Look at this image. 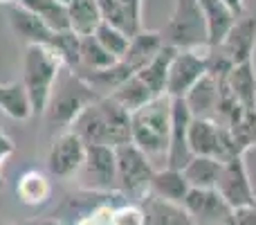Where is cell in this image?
I'll return each mask as SVG.
<instances>
[{"label": "cell", "instance_id": "cell-1", "mask_svg": "<svg viewBox=\"0 0 256 225\" xmlns=\"http://www.w3.org/2000/svg\"><path fill=\"white\" fill-rule=\"evenodd\" d=\"M171 106L173 99L168 95L150 99L146 106L130 115V140L146 158L153 162L155 158H166L168 133H171Z\"/></svg>", "mask_w": 256, "mask_h": 225}, {"label": "cell", "instance_id": "cell-2", "mask_svg": "<svg viewBox=\"0 0 256 225\" xmlns=\"http://www.w3.org/2000/svg\"><path fill=\"white\" fill-rule=\"evenodd\" d=\"M63 70V61L48 45H27L22 54V88L27 93L32 115H43L52 95L54 81Z\"/></svg>", "mask_w": 256, "mask_h": 225}, {"label": "cell", "instance_id": "cell-3", "mask_svg": "<svg viewBox=\"0 0 256 225\" xmlns=\"http://www.w3.org/2000/svg\"><path fill=\"white\" fill-rule=\"evenodd\" d=\"M97 99L99 97L90 90V86L74 70L63 68L58 72L56 81H54L48 108L43 113L45 124L50 128H66L68 131L72 126V122Z\"/></svg>", "mask_w": 256, "mask_h": 225}, {"label": "cell", "instance_id": "cell-4", "mask_svg": "<svg viewBox=\"0 0 256 225\" xmlns=\"http://www.w3.org/2000/svg\"><path fill=\"white\" fill-rule=\"evenodd\" d=\"M162 43L173 50H198L209 45V30L198 0H176L173 14L160 30Z\"/></svg>", "mask_w": 256, "mask_h": 225}, {"label": "cell", "instance_id": "cell-5", "mask_svg": "<svg viewBox=\"0 0 256 225\" xmlns=\"http://www.w3.org/2000/svg\"><path fill=\"white\" fill-rule=\"evenodd\" d=\"M117 158V191L130 198H146L153 180V162L132 142L115 146Z\"/></svg>", "mask_w": 256, "mask_h": 225}, {"label": "cell", "instance_id": "cell-6", "mask_svg": "<svg viewBox=\"0 0 256 225\" xmlns=\"http://www.w3.org/2000/svg\"><path fill=\"white\" fill-rule=\"evenodd\" d=\"M84 191L108 194L117 191V158L112 146H86V158L74 178Z\"/></svg>", "mask_w": 256, "mask_h": 225}, {"label": "cell", "instance_id": "cell-7", "mask_svg": "<svg viewBox=\"0 0 256 225\" xmlns=\"http://www.w3.org/2000/svg\"><path fill=\"white\" fill-rule=\"evenodd\" d=\"M216 191L232 209L256 207V187L250 178L245 155H236L222 162L218 173Z\"/></svg>", "mask_w": 256, "mask_h": 225}, {"label": "cell", "instance_id": "cell-8", "mask_svg": "<svg viewBox=\"0 0 256 225\" xmlns=\"http://www.w3.org/2000/svg\"><path fill=\"white\" fill-rule=\"evenodd\" d=\"M207 48L198 50H178L168 68L166 79V95L171 99H184L186 93L207 75Z\"/></svg>", "mask_w": 256, "mask_h": 225}, {"label": "cell", "instance_id": "cell-9", "mask_svg": "<svg viewBox=\"0 0 256 225\" xmlns=\"http://www.w3.org/2000/svg\"><path fill=\"white\" fill-rule=\"evenodd\" d=\"M84 158H86V144L72 131H63L50 144L45 164H48L50 176L58 178V180H72L79 173Z\"/></svg>", "mask_w": 256, "mask_h": 225}, {"label": "cell", "instance_id": "cell-10", "mask_svg": "<svg viewBox=\"0 0 256 225\" xmlns=\"http://www.w3.org/2000/svg\"><path fill=\"white\" fill-rule=\"evenodd\" d=\"M182 209L194 225H230L234 214L216 189H189Z\"/></svg>", "mask_w": 256, "mask_h": 225}, {"label": "cell", "instance_id": "cell-11", "mask_svg": "<svg viewBox=\"0 0 256 225\" xmlns=\"http://www.w3.org/2000/svg\"><path fill=\"white\" fill-rule=\"evenodd\" d=\"M191 119H194V115L186 108L184 99H173L171 133H168V149H166V158H164V167L182 171V169L189 164V160L194 158V153H191V149H189Z\"/></svg>", "mask_w": 256, "mask_h": 225}, {"label": "cell", "instance_id": "cell-12", "mask_svg": "<svg viewBox=\"0 0 256 225\" xmlns=\"http://www.w3.org/2000/svg\"><path fill=\"white\" fill-rule=\"evenodd\" d=\"M220 52L230 59L234 66L248 63L254 59L256 52V16H240L236 18V23L232 25V30L227 32V36L222 39Z\"/></svg>", "mask_w": 256, "mask_h": 225}, {"label": "cell", "instance_id": "cell-13", "mask_svg": "<svg viewBox=\"0 0 256 225\" xmlns=\"http://www.w3.org/2000/svg\"><path fill=\"white\" fill-rule=\"evenodd\" d=\"M7 18H9V27L18 39L27 45H50L52 43L54 32L40 21L36 14L27 12V9L18 7V5H7Z\"/></svg>", "mask_w": 256, "mask_h": 225}, {"label": "cell", "instance_id": "cell-14", "mask_svg": "<svg viewBox=\"0 0 256 225\" xmlns=\"http://www.w3.org/2000/svg\"><path fill=\"white\" fill-rule=\"evenodd\" d=\"M68 131L74 133L86 146H94V144L110 146L108 124H106V117H104L102 106H99V99L94 104H90V106L72 122V126L68 128Z\"/></svg>", "mask_w": 256, "mask_h": 225}, {"label": "cell", "instance_id": "cell-15", "mask_svg": "<svg viewBox=\"0 0 256 225\" xmlns=\"http://www.w3.org/2000/svg\"><path fill=\"white\" fill-rule=\"evenodd\" d=\"M189 189L191 187H189V182L184 180L182 171L162 167V169H155L153 180H150L148 196H153V198H158V200H164V203L180 205L182 207V203H184Z\"/></svg>", "mask_w": 256, "mask_h": 225}, {"label": "cell", "instance_id": "cell-16", "mask_svg": "<svg viewBox=\"0 0 256 225\" xmlns=\"http://www.w3.org/2000/svg\"><path fill=\"white\" fill-rule=\"evenodd\" d=\"M218 97H220V81L204 75L194 88L186 93L184 104L194 117L200 119H216Z\"/></svg>", "mask_w": 256, "mask_h": 225}, {"label": "cell", "instance_id": "cell-17", "mask_svg": "<svg viewBox=\"0 0 256 225\" xmlns=\"http://www.w3.org/2000/svg\"><path fill=\"white\" fill-rule=\"evenodd\" d=\"M225 86L230 88V93L234 95V99L238 102V106L245 113H256V70L254 61L240 63L234 66L232 72L227 75Z\"/></svg>", "mask_w": 256, "mask_h": 225}, {"label": "cell", "instance_id": "cell-18", "mask_svg": "<svg viewBox=\"0 0 256 225\" xmlns=\"http://www.w3.org/2000/svg\"><path fill=\"white\" fill-rule=\"evenodd\" d=\"M162 48H164V43H162V36H160V32L142 30V32H137V34L130 39L128 52L124 54L122 63L130 68L132 75H137L142 68L148 66V63L153 61L155 54H158Z\"/></svg>", "mask_w": 256, "mask_h": 225}, {"label": "cell", "instance_id": "cell-19", "mask_svg": "<svg viewBox=\"0 0 256 225\" xmlns=\"http://www.w3.org/2000/svg\"><path fill=\"white\" fill-rule=\"evenodd\" d=\"M68 23L76 36H92L104 23V14L94 0H70L68 3Z\"/></svg>", "mask_w": 256, "mask_h": 225}, {"label": "cell", "instance_id": "cell-20", "mask_svg": "<svg viewBox=\"0 0 256 225\" xmlns=\"http://www.w3.org/2000/svg\"><path fill=\"white\" fill-rule=\"evenodd\" d=\"M16 196L22 205H27V207L45 205L50 198H52V180H50L43 171H36V169L25 171L20 178H18Z\"/></svg>", "mask_w": 256, "mask_h": 225}, {"label": "cell", "instance_id": "cell-21", "mask_svg": "<svg viewBox=\"0 0 256 225\" xmlns=\"http://www.w3.org/2000/svg\"><path fill=\"white\" fill-rule=\"evenodd\" d=\"M198 3H200V7H202L204 21H207L209 45H220L238 16H236L227 5H222L220 0H198Z\"/></svg>", "mask_w": 256, "mask_h": 225}, {"label": "cell", "instance_id": "cell-22", "mask_svg": "<svg viewBox=\"0 0 256 225\" xmlns=\"http://www.w3.org/2000/svg\"><path fill=\"white\" fill-rule=\"evenodd\" d=\"M176 52H178V50L164 45V48L160 50L158 54H155L153 61L137 72V77L144 81L146 88H148L150 93L155 95V97H162V95H166L168 68H171V61H173V57H176Z\"/></svg>", "mask_w": 256, "mask_h": 225}, {"label": "cell", "instance_id": "cell-23", "mask_svg": "<svg viewBox=\"0 0 256 225\" xmlns=\"http://www.w3.org/2000/svg\"><path fill=\"white\" fill-rule=\"evenodd\" d=\"M220 167H222V162L216 158L194 155L189 160V164L182 169V176L189 182L191 189H216Z\"/></svg>", "mask_w": 256, "mask_h": 225}, {"label": "cell", "instance_id": "cell-24", "mask_svg": "<svg viewBox=\"0 0 256 225\" xmlns=\"http://www.w3.org/2000/svg\"><path fill=\"white\" fill-rule=\"evenodd\" d=\"M99 106L104 111V117H106L108 124V135H110V146H122L128 144L130 140V113H126L115 99L110 97H102L99 99Z\"/></svg>", "mask_w": 256, "mask_h": 225}, {"label": "cell", "instance_id": "cell-25", "mask_svg": "<svg viewBox=\"0 0 256 225\" xmlns=\"http://www.w3.org/2000/svg\"><path fill=\"white\" fill-rule=\"evenodd\" d=\"M14 5L36 14L52 32H66L70 30L68 23V9L56 0H14Z\"/></svg>", "mask_w": 256, "mask_h": 225}, {"label": "cell", "instance_id": "cell-26", "mask_svg": "<svg viewBox=\"0 0 256 225\" xmlns=\"http://www.w3.org/2000/svg\"><path fill=\"white\" fill-rule=\"evenodd\" d=\"M144 212H146V225H194L189 214L180 205H171L158 200L153 196L144 198Z\"/></svg>", "mask_w": 256, "mask_h": 225}, {"label": "cell", "instance_id": "cell-27", "mask_svg": "<svg viewBox=\"0 0 256 225\" xmlns=\"http://www.w3.org/2000/svg\"><path fill=\"white\" fill-rule=\"evenodd\" d=\"M110 99H115L126 113L132 115L135 111H140L142 106H146L150 99H155V95L146 88V84L140 79V77L132 75L130 79H126L124 84L110 95Z\"/></svg>", "mask_w": 256, "mask_h": 225}, {"label": "cell", "instance_id": "cell-28", "mask_svg": "<svg viewBox=\"0 0 256 225\" xmlns=\"http://www.w3.org/2000/svg\"><path fill=\"white\" fill-rule=\"evenodd\" d=\"M0 111L18 122H25L27 117H32L30 99H27V93L20 81L0 84Z\"/></svg>", "mask_w": 256, "mask_h": 225}, {"label": "cell", "instance_id": "cell-29", "mask_svg": "<svg viewBox=\"0 0 256 225\" xmlns=\"http://www.w3.org/2000/svg\"><path fill=\"white\" fill-rule=\"evenodd\" d=\"M115 63L117 59L112 54H108L94 36H84L81 39V59H79V68L74 72H97L112 68Z\"/></svg>", "mask_w": 256, "mask_h": 225}, {"label": "cell", "instance_id": "cell-30", "mask_svg": "<svg viewBox=\"0 0 256 225\" xmlns=\"http://www.w3.org/2000/svg\"><path fill=\"white\" fill-rule=\"evenodd\" d=\"M58 54V59L63 61V68L68 70H76L81 59V36H76L72 30L66 32H54L52 43L48 45Z\"/></svg>", "mask_w": 256, "mask_h": 225}, {"label": "cell", "instance_id": "cell-31", "mask_svg": "<svg viewBox=\"0 0 256 225\" xmlns=\"http://www.w3.org/2000/svg\"><path fill=\"white\" fill-rule=\"evenodd\" d=\"M92 36L99 41V45H102L108 54H112V57L117 59V61L124 59V54L128 52V45H130V39H132V36H128L126 32H122L120 27L110 25V23H106V21L97 27V32H94Z\"/></svg>", "mask_w": 256, "mask_h": 225}, {"label": "cell", "instance_id": "cell-32", "mask_svg": "<svg viewBox=\"0 0 256 225\" xmlns=\"http://www.w3.org/2000/svg\"><path fill=\"white\" fill-rule=\"evenodd\" d=\"M227 128H230L232 140L240 155H245L252 146H256V113H243L238 122H234Z\"/></svg>", "mask_w": 256, "mask_h": 225}, {"label": "cell", "instance_id": "cell-33", "mask_svg": "<svg viewBox=\"0 0 256 225\" xmlns=\"http://www.w3.org/2000/svg\"><path fill=\"white\" fill-rule=\"evenodd\" d=\"M112 225H146V212L140 205H122L115 207L112 214Z\"/></svg>", "mask_w": 256, "mask_h": 225}, {"label": "cell", "instance_id": "cell-34", "mask_svg": "<svg viewBox=\"0 0 256 225\" xmlns=\"http://www.w3.org/2000/svg\"><path fill=\"white\" fill-rule=\"evenodd\" d=\"M16 153V144H14V140L7 135L4 131H0V189L4 187V178H2V167L4 162H7L12 155Z\"/></svg>", "mask_w": 256, "mask_h": 225}, {"label": "cell", "instance_id": "cell-35", "mask_svg": "<svg viewBox=\"0 0 256 225\" xmlns=\"http://www.w3.org/2000/svg\"><path fill=\"white\" fill-rule=\"evenodd\" d=\"M230 225H256V207L234 209Z\"/></svg>", "mask_w": 256, "mask_h": 225}, {"label": "cell", "instance_id": "cell-36", "mask_svg": "<svg viewBox=\"0 0 256 225\" xmlns=\"http://www.w3.org/2000/svg\"><path fill=\"white\" fill-rule=\"evenodd\" d=\"M220 3L227 5V7H230L238 18L245 16V3H243V0H220Z\"/></svg>", "mask_w": 256, "mask_h": 225}, {"label": "cell", "instance_id": "cell-37", "mask_svg": "<svg viewBox=\"0 0 256 225\" xmlns=\"http://www.w3.org/2000/svg\"><path fill=\"white\" fill-rule=\"evenodd\" d=\"M36 225H66V223L61 218H43V221H38Z\"/></svg>", "mask_w": 256, "mask_h": 225}, {"label": "cell", "instance_id": "cell-38", "mask_svg": "<svg viewBox=\"0 0 256 225\" xmlns=\"http://www.w3.org/2000/svg\"><path fill=\"white\" fill-rule=\"evenodd\" d=\"M74 225H97V223H94L92 218H90V214H88V216H79V218H76Z\"/></svg>", "mask_w": 256, "mask_h": 225}, {"label": "cell", "instance_id": "cell-39", "mask_svg": "<svg viewBox=\"0 0 256 225\" xmlns=\"http://www.w3.org/2000/svg\"><path fill=\"white\" fill-rule=\"evenodd\" d=\"M56 3H61L63 7H68V3H70V0H56Z\"/></svg>", "mask_w": 256, "mask_h": 225}, {"label": "cell", "instance_id": "cell-40", "mask_svg": "<svg viewBox=\"0 0 256 225\" xmlns=\"http://www.w3.org/2000/svg\"><path fill=\"white\" fill-rule=\"evenodd\" d=\"M14 0H0V5H12Z\"/></svg>", "mask_w": 256, "mask_h": 225}]
</instances>
